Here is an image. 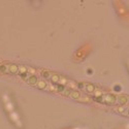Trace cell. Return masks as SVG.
Returning <instances> with one entry per match:
<instances>
[{"instance_id": "cell-5", "label": "cell", "mask_w": 129, "mask_h": 129, "mask_svg": "<svg viewBox=\"0 0 129 129\" xmlns=\"http://www.w3.org/2000/svg\"><path fill=\"white\" fill-rule=\"evenodd\" d=\"M96 90V87L93 84H86L85 86V91L87 93H94Z\"/></svg>"}, {"instance_id": "cell-12", "label": "cell", "mask_w": 129, "mask_h": 129, "mask_svg": "<svg viewBox=\"0 0 129 129\" xmlns=\"http://www.w3.org/2000/svg\"><path fill=\"white\" fill-rule=\"evenodd\" d=\"M71 91H72V90L70 89V88H66L62 94H63L64 96H70V94H71Z\"/></svg>"}, {"instance_id": "cell-20", "label": "cell", "mask_w": 129, "mask_h": 129, "mask_svg": "<svg viewBox=\"0 0 129 129\" xmlns=\"http://www.w3.org/2000/svg\"><path fill=\"white\" fill-rule=\"evenodd\" d=\"M127 115H128V116H129V108H127Z\"/></svg>"}, {"instance_id": "cell-21", "label": "cell", "mask_w": 129, "mask_h": 129, "mask_svg": "<svg viewBox=\"0 0 129 129\" xmlns=\"http://www.w3.org/2000/svg\"><path fill=\"white\" fill-rule=\"evenodd\" d=\"M127 97H128V101H129V96H127Z\"/></svg>"}, {"instance_id": "cell-17", "label": "cell", "mask_w": 129, "mask_h": 129, "mask_svg": "<svg viewBox=\"0 0 129 129\" xmlns=\"http://www.w3.org/2000/svg\"><path fill=\"white\" fill-rule=\"evenodd\" d=\"M77 86H78V88H80V89H85L86 84H84V83H79Z\"/></svg>"}, {"instance_id": "cell-13", "label": "cell", "mask_w": 129, "mask_h": 129, "mask_svg": "<svg viewBox=\"0 0 129 129\" xmlns=\"http://www.w3.org/2000/svg\"><path fill=\"white\" fill-rule=\"evenodd\" d=\"M67 83H68V80H67V79H65V78H61V79H60V82H59V84H60V85L66 86Z\"/></svg>"}, {"instance_id": "cell-9", "label": "cell", "mask_w": 129, "mask_h": 129, "mask_svg": "<svg viewBox=\"0 0 129 129\" xmlns=\"http://www.w3.org/2000/svg\"><path fill=\"white\" fill-rule=\"evenodd\" d=\"M40 74H42V77L43 79H51V75H52V73L50 71H48V70H43L40 72Z\"/></svg>"}, {"instance_id": "cell-15", "label": "cell", "mask_w": 129, "mask_h": 129, "mask_svg": "<svg viewBox=\"0 0 129 129\" xmlns=\"http://www.w3.org/2000/svg\"><path fill=\"white\" fill-rule=\"evenodd\" d=\"M94 94H95V96H96V97H100V96H103V94H102V92H101L100 90H95V92H94Z\"/></svg>"}, {"instance_id": "cell-8", "label": "cell", "mask_w": 129, "mask_h": 129, "mask_svg": "<svg viewBox=\"0 0 129 129\" xmlns=\"http://www.w3.org/2000/svg\"><path fill=\"white\" fill-rule=\"evenodd\" d=\"M60 77L58 74H55V73H52L51 75V82H53V83H55V84H59V82H60Z\"/></svg>"}, {"instance_id": "cell-4", "label": "cell", "mask_w": 129, "mask_h": 129, "mask_svg": "<svg viewBox=\"0 0 129 129\" xmlns=\"http://www.w3.org/2000/svg\"><path fill=\"white\" fill-rule=\"evenodd\" d=\"M8 66V72L11 74H16V73H19V66L17 64H9Z\"/></svg>"}, {"instance_id": "cell-11", "label": "cell", "mask_w": 129, "mask_h": 129, "mask_svg": "<svg viewBox=\"0 0 129 129\" xmlns=\"http://www.w3.org/2000/svg\"><path fill=\"white\" fill-rule=\"evenodd\" d=\"M0 72H8V66L1 64L0 65Z\"/></svg>"}, {"instance_id": "cell-7", "label": "cell", "mask_w": 129, "mask_h": 129, "mask_svg": "<svg viewBox=\"0 0 129 129\" xmlns=\"http://www.w3.org/2000/svg\"><path fill=\"white\" fill-rule=\"evenodd\" d=\"M36 87L38 88V89H40V90H43V89H45L46 87V82L45 81H43V80H39L38 81V83H37V85H36Z\"/></svg>"}, {"instance_id": "cell-6", "label": "cell", "mask_w": 129, "mask_h": 129, "mask_svg": "<svg viewBox=\"0 0 129 129\" xmlns=\"http://www.w3.org/2000/svg\"><path fill=\"white\" fill-rule=\"evenodd\" d=\"M70 97L75 99V100H79V99L82 97V94L80 93V91H78V90H72L71 94H70Z\"/></svg>"}, {"instance_id": "cell-1", "label": "cell", "mask_w": 129, "mask_h": 129, "mask_svg": "<svg viewBox=\"0 0 129 129\" xmlns=\"http://www.w3.org/2000/svg\"><path fill=\"white\" fill-rule=\"evenodd\" d=\"M103 102L107 104H115L117 102V96L113 94H105L103 95Z\"/></svg>"}, {"instance_id": "cell-16", "label": "cell", "mask_w": 129, "mask_h": 129, "mask_svg": "<svg viewBox=\"0 0 129 129\" xmlns=\"http://www.w3.org/2000/svg\"><path fill=\"white\" fill-rule=\"evenodd\" d=\"M79 100L80 101H83V102H87V101H89V97H81Z\"/></svg>"}, {"instance_id": "cell-19", "label": "cell", "mask_w": 129, "mask_h": 129, "mask_svg": "<svg viewBox=\"0 0 129 129\" xmlns=\"http://www.w3.org/2000/svg\"><path fill=\"white\" fill-rule=\"evenodd\" d=\"M118 110H119V112H121V113H122V112H124V110H125V108H123V107H120V108H118Z\"/></svg>"}, {"instance_id": "cell-18", "label": "cell", "mask_w": 129, "mask_h": 129, "mask_svg": "<svg viewBox=\"0 0 129 129\" xmlns=\"http://www.w3.org/2000/svg\"><path fill=\"white\" fill-rule=\"evenodd\" d=\"M28 71L31 72V74H34V75H35V69H33V68H29Z\"/></svg>"}, {"instance_id": "cell-10", "label": "cell", "mask_w": 129, "mask_h": 129, "mask_svg": "<svg viewBox=\"0 0 129 129\" xmlns=\"http://www.w3.org/2000/svg\"><path fill=\"white\" fill-rule=\"evenodd\" d=\"M27 72H28V69H27L25 66L19 67V74H20V75H24V74H26Z\"/></svg>"}, {"instance_id": "cell-2", "label": "cell", "mask_w": 129, "mask_h": 129, "mask_svg": "<svg viewBox=\"0 0 129 129\" xmlns=\"http://www.w3.org/2000/svg\"><path fill=\"white\" fill-rule=\"evenodd\" d=\"M26 81H27V83H28L29 85H31V86H36L37 83H38V78L36 77V75H34V74H30Z\"/></svg>"}, {"instance_id": "cell-3", "label": "cell", "mask_w": 129, "mask_h": 129, "mask_svg": "<svg viewBox=\"0 0 129 129\" xmlns=\"http://www.w3.org/2000/svg\"><path fill=\"white\" fill-rule=\"evenodd\" d=\"M128 102V97L125 95H119L117 97V103L120 105H125Z\"/></svg>"}, {"instance_id": "cell-14", "label": "cell", "mask_w": 129, "mask_h": 129, "mask_svg": "<svg viewBox=\"0 0 129 129\" xmlns=\"http://www.w3.org/2000/svg\"><path fill=\"white\" fill-rule=\"evenodd\" d=\"M93 99H94L95 101H97V102H103V96H100V97H96V96H94L93 97Z\"/></svg>"}]
</instances>
